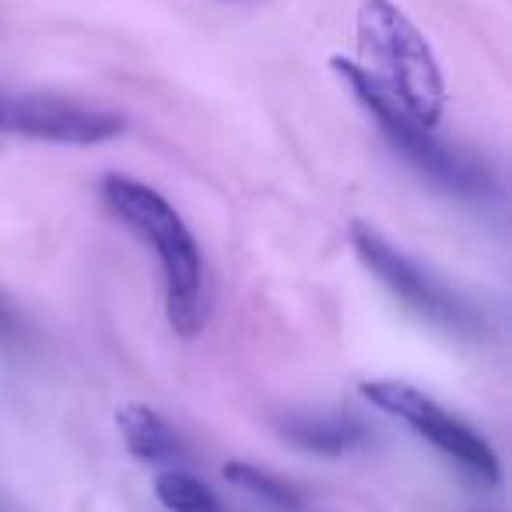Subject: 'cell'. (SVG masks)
Segmentation results:
<instances>
[{
    "instance_id": "1",
    "label": "cell",
    "mask_w": 512,
    "mask_h": 512,
    "mask_svg": "<svg viewBox=\"0 0 512 512\" xmlns=\"http://www.w3.org/2000/svg\"><path fill=\"white\" fill-rule=\"evenodd\" d=\"M102 197L109 211L155 249L165 274V316L179 337H197L207 323V278L200 246L186 228L183 214L141 179L109 172L102 179Z\"/></svg>"
},
{
    "instance_id": "2",
    "label": "cell",
    "mask_w": 512,
    "mask_h": 512,
    "mask_svg": "<svg viewBox=\"0 0 512 512\" xmlns=\"http://www.w3.org/2000/svg\"><path fill=\"white\" fill-rule=\"evenodd\" d=\"M362 67L411 120L435 127L446 106V81L428 39L390 0H362L358 8Z\"/></svg>"
},
{
    "instance_id": "3",
    "label": "cell",
    "mask_w": 512,
    "mask_h": 512,
    "mask_svg": "<svg viewBox=\"0 0 512 512\" xmlns=\"http://www.w3.org/2000/svg\"><path fill=\"white\" fill-rule=\"evenodd\" d=\"M330 67H334L337 78L351 88V95L369 109V116L379 123V130H383L386 141L393 144V151L404 155L425 179H432L435 186L449 190L453 197H488V193L495 190V179H491V172L484 169L481 162L446 148V144L432 134V127H421L418 120H411L355 60L334 57Z\"/></svg>"
},
{
    "instance_id": "4",
    "label": "cell",
    "mask_w": 512,
    "mask_h": 512,
    "mask_svg": "<svg viewBox=\"0 0 512 512\" xmlns=\"http://www.w3.org/2000/svg\"><path fill=\"white\" fill-rule=\"evenodd\" d=\"M351 246H355L358 260L376 274V281L393 295L397 302H404V309H411L418 320L432 323L449 334H470L477 330V313L446 285L442 278H435L432 271L411 260L404 249H397L383 232H376L365 221L351 225Z\"/></svg>"
},
{
    "instance_id": "5",
    "label": "cell",
    "mask_w": 512,
    "mask_h": 512,
    "mask_svg": "<svg viewBox=\"0 0 512 512\" xmlns=\"http://www.w3.org/2000/svg\"><path fill=\"white\" fill-rule=\"evenodd\" d=\"M362 397L372 407L393 414L404 425H411L414 432L425 442H432L439 453H446L449 460L460 463L467 474H474L484 484H498L502 467H498V456L467 421H460L456 414H449L439 400H432L428 393H421L411 383H397V379H372L362 383Z\"/></svg>"
},
{
    "instance_id": "6",
    "label": "cell",
    "mask_w": 512,
    "mask_h": 512,
    "mask_svg": "<svg viewBox=\"0 0 512 512\" xmlns=\"http://www.w3.org/2000/svg\"><path fill=\"white\" fill-rule=\"evenodd\" d=\"M123 116L92 102L50 92L0 88V134L50 144H102L123 134Z\"/></svg>"
},
{
    "instance_id": "7",
    "label": "cell",
    "mask_w": 512,
    "mask_h": 512,
    "mask_svg": "<svg viewBox=\"0 0 512 512\" xmlns=\"http://www.w3.org/2000/svg\"><path fill=\"white\" fill-rule=\"evenodd\" d=\"M281 435L288 442H295L306 453L320 456H344L351 449H358L365 442V425L355 414L341 411H316V414H288L278 421Z\"/></svg>"
},
{
    "instance_id": "8",
    "label": "cell",
    "mask_w": 512,
    "mask_h": 512,
    "mask_svg": "<svg viewBox=\"0 0 512 512\" xmlns=\"http://www.w3.org/2000/svg\"><path fill=\"white\" fill-rule=\"evenodd\" d=\"M116 428L127 442L130 456L144 463H176L186 456L183 439L158 411L144 404H127L116 411Z\"/></svg>"
},
{
    "instance_id": "9",
    "label": "cell",
    "mask_w": 512,
    "mask_h": 512,
    "mask_svg": "<svg viewBox=\"0 0 512 512\" xmlns=\"http://www.w3.org/2000/svg\"><path fill=\"white\" fill-rule=\"evenodd\" d=\"M225 477L235 484V488L249 491L253 498L267 502L271 509H278V512H306V502H302L299 491H295L288 481H281V477H274L271 470H260V467H253V463L232 460V463H225Z\"/></svg>"
},
{
    "instance_id": "10",
    "label": "cell",
    "mask_w": 512,
    "mask_h": 512,
    "mask_svg": "<svg viewBox=\"0 0 512 512\" xmlns=\"http://www.w3.org/2000/svg\"><path fill=\"white\" fill-rule=\"evenodd\" d=\"M155 498L169 512H225L211 488L200 477L186 474V470H162L155 477Z\"/></svg>"
},
{
    "instance_id": "11",
    "label": "cell",
    "mask_w": 512,
    "mask_h": 512,
    "mask_svg": "<svg viewBox=\"0 0 512 512\" xmlns=\"http://www.w3.org/2000/svg\"><path fill=\"white\" fill-rule=\"evenodd\" d=\"M11 334H15V313H11L8 302L0 299V341H8Z\"/></svg>"
}]
</instances>
